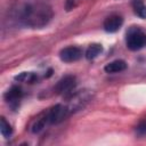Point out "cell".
Masks as SVG:
<instances>
[{"instance_id":"1","label":"cell","mask_w":146,"mask_h":146,"mask_svg":"<svg viewBox=\"0 0 146 146\" xmlns=\"http://www.w3.org/2000/svg\"><path fill=\"white\" fill-rule=\"evenodd\" d=\"M54 16L51 6L44 0H16L9 10L10 21L27 29H42Z\"/></svg>"},{"instance_id":"2","label":"cell","mask_w":146,"mask_h":146,"mask_svg":"<svg viewBox=\"0 0 146 146\" xmlns=\"http://www.w3.org/2000/svg\"><path fill=\"white\" fill-rule=\"evenodd\" d=\"M125 43L130 50L137 51L146 46V33L143 32L139 27L133 26L127 32Z\"/></svg>"},{"instance_id":"3","label":"cell","mask_w":146,"mask_h":146,"mask_svg":"<svg viewBox=\"0 0 146 146\" xmlns=\"http://www.w3.org/2000/svg\"><path fill=\"white\" fill-rule=\"evenodd\" d=\"M44 114H46V117H47L49 124H57V123L62 122L63 120H65L71 114V112L66 105L57 104V105L52 106L49 111H47Z\"/></svg>"},{"instance_id":"4","label":"cell","mask_w":146,"mask_h":146,"mask_svg":"<svg viewBox=\"0 0 146 146\" xmlns=\"http://www.w3.org/2000/svg\"><path fill=\"white\" fill-rule=\"evenodd\" d=\"M90 99V94L87 92L86 90H80L79 92H71L68 95V102L66 104L67 108L70 110V112H74V111H78L82 107H84V105L89 102Z\"/></svg>"},{"instance_id":"5","label":"cell","mask_w":146,"mask_h":146,"mask_svg":"<svg viewBox=\"0 0 146 146\" xmlns=\"http://www.w3.org/2000/svg\"><path fill=\"white\" fill-rule=\"evenodd\" d=\"M76 84L74 75H65L58 80L55 86V92L58 95H70L73 92V89Z\"/></svg>"},{"instance_id":"6","label":"cell","mask_w":146,"mask_h":146,"mask_svg":"<svg viewBox=\"0 0 146 146\" xmlns=\"http://www.w3.org/2000/svg\"><path fill=\"white\" fill-rule=\"evenodd\" d=\"M82 57V50L75 46H68L59 51V58L65 63H73Z\"/></svg>"},{"instance_id":"7","label":"cell","mask_w":146,"mask_h":146,"mask_svg":"<svg viewBox=\"0 0 146 146\" xmlns=\"http://www.w3.org/2000/svg\"><path fill=\"white\" fill-rule=\"evenodd\" d=\"M123 24V18L120 15H111L104 21V30L108 33H114L121 29Z\"/></svg>"},{"instance_id":"8","label":"cell","mask_w":146,"mask_h":146,"mask_svg":"<svg viewBox=\"0 0 146 146\" xmlns=\"http://www.w3.org/2000/svg\"><path fill=\"white\" fill-rule=\"evenodd\" d=\"M22 96H23L22 89H21L19 87H17V86H13V87L5 94V99H6V102H7L11 107L15 108V107L18 106V103H19Z\"/></svg>"},{"instance_id":"9","label":"cell","mask_w":146,"mask_h":146,"mask_svg":"<svg viewBox=\"0 0 146 146\" xmlns=\"http://www.w3.org/2000/svg\"><path fill=\"white\" fill-rule=\"evenodd\" d=\"M127 68V63L122 59H115L113 62H110L105 65L104 71L106 73H119Z\"/></svg>"},{"instance_id":"10","label":"cell","mask_w":146,"mask_h":146,"mask_svg":"<svg viewBox=\"0 0 146 146\" xmlns=\"http://www.w3.org/2000/svg\"><path fill=\"white\" fill-rule=\"evenodd\" d=\"M102 51H103L102 44H99V43H92L86 50V58L87 59H94L98 55H100Z\"/></svg>"},{"instance_id":"11","label":"cell","mask_w":146,"mask_h":146,"mask_svg":"<svg viewBox=\"0 0 146 146\" xmlns=\"http://www.w3.org/2000/svg\"><path fill=\"white\" fill-rule=\"evenodd\" d=\"M135 14L140 18H146V5L141 0H135L132 3Z\"/></svg>"},{"instance_id":"12","label":"cell","mask_w":146,"mask_h":146,"mask_svg":"<svg viewBox=\"0 0 146 146\" xmlns=\"http://www.w3.org/2000/svg\"><path fill=\"white\" fill-rule=\"evenodd\" d=\"M0 131H1L2 137H5V138L10 137L11 133H13V128H11V125L9 124V122H7V120H6L3 116H2L1 120H0Z\"/></svg>"},{"instance_id":"13","label":"cell","mask_w":146,"mask_h":146,"mask_svg":"<svg viewBox=\"0 0 146 146\" xmlns=\"http://www.w3.org/2000/svg\"><path fill=\"white\" fill-rule=\"evenodd\" d=\"M15 79H16L17 81L32 83V82H34V81L38 79V76H36L34 73H31V72H23V73H21L19 75L15 76Z\"/></svg>"},{"instance_id":"14","label":"cell","mask_w":146,"mask_h":146,"mask_svg":"<svg viewBox=\"0 0 146 146\" xmlns=\"http://www.w3.org/2000/svg\"><path fill=\"white\" fill-rule=\"evenodd\" d=\"M136 133L138 136H146V120L139 122V124L136 128Z\"/></svg>"},{"instance_id":"15","label":"cell","mask_w":146,"mask_h":146,"mask_svg":"<svg viewBox=\"0 0 146 146\" xmlns=\"http://www.w3.org/2000/svg\"><path fill=\"white\" fill-rule=\"evenodd\" d=\"M81 1L82 0H66V2H65V9L67 11L73 10L74 8H76L81 3Z\"/></svg>"}]
</instances>
